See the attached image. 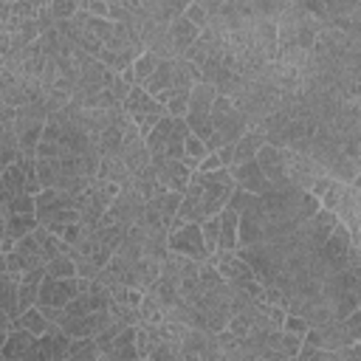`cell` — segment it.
<instances>
[{
  "label": "cell",
  "mask_w": 361,
  "mask_h": 361,
  "mask_svg": "<svg viewBox=\"0 0 361 361\" xmlns=\"http://www.w3.org/2000/svg\"><path fill=\"white\" fill-rule=\"evenodd\" d=\"M166 248H169V254L189 257L195 262H206L209 259V251L203 245V234H200V226L197 223H183L175 231H169Z\"/></svg>",
  "instance_id": "1"
},
{
  "label": "cell",
  "mask_w": 361,
  "mask_h": 361,
  "mask_svg": "<svg viewBox=\"0 0 361 361\" xmlns=\"http://www.w3.org/2000/svg\"><path fill=\"white\" fill-rule=\"evenodd\" d=\"M237 257L251 268V274L257 276L259 285H274L276 274L282 271V265L274 257V251L268 248V243H259V245H251V248H237Z\"/></svg>",
  "instance_id": "2"
},
{
  "label": "cell",
  "mask_w": 361,
  "mask_h": 361,
  "mask_svg": "<svg viewBox=\"0 0 361 361\" xmlns=\"http://www.w3.org/2000/svg\"><path fill=\"white\" fill-rule=\"evenodd\" d=\"M79 296V279H54V276H42L39 282V296L34 307H65L71 299Z\"/></svg>",
  "instance_id": "3"
},
{
  "label": "cell",
  "mask_w": 361,
  "mask_h": 361,
  "mask_svg": "<svg viewBox=\"0 0 361 361\" xmlns=\"http://www.w3.org/2000/svg\"><path fill=\"white\" fill-rule=\"evenodd\" d=\"M144 200H141V195L133 189V186H121L118 189V195L113 197V203H110V214H113V220L116 223H121V226H135L138 220H141V214H144Z\"/></svg>",
  "instance_id": "4"
},
{
  "label": "cell",
  "mask_w": 361,
  "mask_h": 361,
  "mask_svg": "<svg viewBox=\"0 0 361 361\" xmlns=\"http://www.w3.org/2000/svg\"><path fill=\"white\" fill-rule=\"evenodd\" d=\"M228 175H231V180H234L237 189H243V192H248V195H257V197H259L262 192H268V186H271V183L265 180V175H262L257 158H254V161H245V164H240V166H231Z\"/></svg>",
  "instance_id": "5"
},
{
  "label": "cell",
  "mask_w": 361,
  "mask_h": 361,
  "mask_svg": "<svg viewBox=\"0 0 361 361\" xmlns=\"http://www.w3.org/2000/svg\"><path fill=\"white\" fill-rule=\"evenodd\" d=\"M336 223H338V214H336V212L319 209L307 223H302V226H299V231H302L305 243L316 251V248H322V243L330 237V231H333V226H336Z\"/></svg>",
  "instance_id": "6"
},
{
  "label": "cell",
  "mask_w": 361,
  "mask_h": 361,
  "mask_svg": "<svg viewBox=\"0 0 361 361\" xmlns=\"http://www.w3.org/2000/svg\"><path fill=\"white\" fill-rule=\"evenodd\" d=\"M149 164H152V169H155L158 183H161L166 192H178V195H183V189L189 186L192 172H189L180 161H149Z\"/></svg>",
  "instance_id": "7"
},
{
  "label": "cell",
  "mask_w": 361,
  "mask_h": 361,
  "mask_svg": "<svg viewBox=\"0 0 361 361\" xmlns=\"http://www.w3.org/2000/svg\"><path fill=\"white\" fill-rule=\"evenodd\" d=\"M124 113L130 116V118H141V116H166V110L144 90V87H138V85H133V90H130V96L124 99Z\"/></svg>",
  "instance_id": "8"
},
{
  "label": "cell",
  "mask_w": 361,
  "mask_h": 361,
  "mask_svg": "<svg viewBox=\"0 0 361 361\" xmlns=\"http://www.w3.org/2000/svg\"><path fill=\"white\" fill-rule=\"evenodd\" d=\"M257 164H259V169H262L268 183H276V180L288 178V172H285V149H279V147L262 144L259 152H257Z\"/></svg>",
  "instance_id": "9"
},
{
  "label": "cell",
  "mask_w": 361,
  "mask_h": 361,
  "mask_svg": "<svg viewBox=\"0 0 361 361\" xmlns=\"http://www.w3.org/2000/svg\"><path fill=\"white\" fill-rule=\"evenodd\" d=\"M245 133H248V124H245V118L240 116V110H234V107L214 124V138L220 141V147H226V144H237Z\"/></svg>",
  "instance_id": "10"
},
{
  "label": "cell",
  "mask_w": 361,
  "mask_h": 361,
  "mask_svg": "<svg viewBox=\"0 0 361 361\" xmlns=\"http://www.w3.org/2000/svg\"><path fill=\"white\" fill-rule=\"evenodd\" d=\"M42 276H45V265H42V268H34V271H28V274L20 276V282H17V307H20V313H25L28 307L37 305Z\"/></svg>",
  "instance_id": "11"
},
{
  "label": "cell",
  "mask_w": 361,
  "mask_h": 361,
  "mask_svg": "<svg viewBox=\"0 0 361 361\" xmlns=\"http://www.w3.org/2000/svg\"><path fill=\"white\" fill-rule=\"evenodd\" d=\"M262 144H265V133H262V130H248V133L234 144L228 169H231V166H240V164H245V161H254Z\"/></svg>",
  "instance_id": "12"
},
{
  "label": "cell",
  "mask_w": 361,
  "mask_h": 361,
  "mask_svg": "<svg viewBox=\"0 0 361 361\" xmlns=\"http://www.w3.org/2000/svg\"><path fill=\"white\" fill-rule=\"evenodd\" d=\"M169 37H172V42H175V51H178V56H183L195 42H197V37H200V28L197 25H192L183 14L178 17V20H172L169 23Z\"/></svg>",
  "instance_id": "13"
},
{
  "label": "cell",
  "mask_w": 361,
  "mask_h": 361,
  "mask_svg": "<svg viewBox=\"0 0 361 361\" xmlns=\"http://www.w3.org/2000/svg\"><path fill=\"white\" fill-rule=\"evenodd\" d=\"M34 341H37V336H31L25 330H8L6 333V341H3V350H0V361H17V358H23L31 350Z\"/></svg>",
  "instance_id": "14"
},
{
  "label": "cell",
  "mask_w": 361,
  "mask_h": 361,
  "mask_svg": "<svg viewBox=\"0 0 361 361\" xmlns=\"http://www.w3.org/2000/svg\"><path fill=\"white\" fill-rule=\"evenodd\" d=\"M195 85H200V71H197V65L186 62L183 56L172 59V87H178V90H186V93H189Z\"/></svg>",
  "instance_id": "15"
},
{
  "label": "cell",
  "mask_w": 361,
  "mask_h": 361,
  "mask_svg": "<svg viewBox=\"0 0 361 361\" xmlns=\"http://www.w3.org/2000/svg\"><path fill=\"white\" fill-rule=\"evenodd\" d=\"M110 361H138V350H135V327H124L116 341L113 350L107 353Z\"/></svg>",
  "instance_id": "16"
},
{
  "label": "cell",
  "mask_w": 361,
  "mask_h": 361,
  "mask_svg": "<svg viewBox=\"0 0 361 361\" xmlns=\"http://www.w3.org/2000/svg\"><path fill=\"white\" fill-rule=\"evenodd\" d=\"M214 96H217V90H214L212 85H203V82L195 85V87L189 90V107H186V116H209Z\"/></svg>",
  "instance_id": "17"
},
{
  "label": "cell",
  "mask_w": 361,
  "mask_h": 361,
  "mask_svg": "<svg viewBox=\"0 0 361 361\" xmlns=\"http://www.w3.org/2000/svg\"><path fill=\"white\" fill-rule=\"evenodd\" d=\"M149 206L158 212V220H161V226H164L166 234H169V226H172V220H175V214H178V206H180V195L164 189L155 200H149Z\"/></svg>",
  "instance_id": "18"
},
{
  "label": "cell",
  "mask_w": 361,
  "mask_h": 361,
  "mask_svg": "<svg viewBox=\"0 0 361 361\" xmlns=\"http://www.w3.org/2000/svg\"><path fill=\"white\" fill-rule=\"evenodd\" d=\"M17 282H20V276L0 274V310L8 319H17L20 316V307H17Z\"/></svg>",
  "instance_id": "19"
},
{
  "label": "cell",
  "mask_w": 361,
  "mask_h": 361,
  "mask_svg": "<svg viewBox=\"0 0 361 361\" xmlns=\"http://www.w3.org/2000/svg\"><path fill=\"white\" fill-rule=\"evenodd\" d=\"M217 223H220V243H217V251H237V212L223 209V212L217 214Z\"/></svg>",
  "instance_id": "20"
},
{
  "label": "cell",
  "mask_w": 361,
  "mask_h": 361,
  "mask_svg": "<svg viewBox=\"0 0 361 361\" xmlns=\"http://www.w3.org/2000/svg\"><path fill=\"white\" fill-rule=\"evenodd\" d=\"M45 327H48V322H45V316L37 310V307H28L25 313H20L17 319H11V330H25V333H31V336H45Z\"/></svg>",
  "instance_id": "21"
},
{
  "label": "cell",
  "mask_w": 361,
  "mask_h": 361,
  "mask_svg": "<svg viewBox=\"0 0 361 361\" xmlns=\"http://www.w3.org/2000/svg\"><path fill=\"white\" fill-rule=\"evenodd\" d=\"M158 344H161L158 324H135V350H138V358H149Z\"/></svg>",
  "instance_id": "22"
},
{
  "label": "cell",
  "mask_w": 361,
  "mask_h": 361,
  "mask_svg": "<svg viewBox=\"0 0 361 361\" xmlns=\"http://www.w3.org/2000/svg\"><path fill=\"white\" fill-rule=\"evenodd\" d=\"M37 226H39V223H37L34 214H8V220H6V237H8L11 243H17V240L28 237Z\"/></svg>",
  "instance_id": "23"
},
{
  "label": "cell",
  "mask_w": 361,
  "mask_h": 361,
  "mask_svg": "<svg viewBox=\"0 0 361 361\" xmlns=\"http://www.w3.org/2000/svg\"><path fill=\"white\" fill-rule=\"evenodd\" d=\"M152 99L158 96V93H164L166 87H172V62H158V68L152 71V76L141 85Z\"/></svg>",
  "instance_id": "24"
},
{
  "label": "cell",
  "mask_w": 361,
  "mask_h": 361,
  "mask_svg": "<svg viewBox=\"0 0 361 361\" xmlns=\"http://www.w3.org/2000/svg\"><path fill=\"white\" fill-rule=\"evenodd\" d=\"M14 164L23 169V189H25V195L37 197V195L42 192L39 178H37V158H23V155H17V161H14Z\"/></svg>",
  "instance_id": "25"
},
{
  "label": "cell",
  "mask_w": 361,
  "mask_h": 361,
  "mask_svg": "<svg viewBox=\"0 0 361 361\" xmlns=\"http://www.w3.org/2000/svg\"><path fill=\"white\" fill-rule=\"evenodd\" d=\"M158 62H161V59H155L149 51H144V54H141V56H138V59L130 65V73H133V85H138V87H141V85H144V82L152 76V71L158 68Z\"/></svg>",
  "instance_id": "26"
},
{
  "label": "cell",
  "mask_w": 361,
  "mask_h": 361,
  "mask_svg": "<svg viewBox=\"0 0 361 361\" xmlns=\"http://www.w3.org/2000/svg\"><path fill=\"white\" fill-rule=\"evenodd\" d=\"M138 316H141V322H138V324H161V322H164V307L158 305V299H155L149 290L141 296Z\"/></svg>",
  "instance_id": "27"
},
{
  "label": "cell",
  "mask_w": 361,
  "mask_h": 361,
  "mask_svg": "<svg viewBox=\"0 0 361 361\" xmlns=\"http://www.w3.org/2000/svg\"><path fill=\"white\" fill-rule=\"evenodd\" d=\"M68 358L71 361H96L99 358V347H96L93 338H71Z\"/></svg>",
  "instance_id": "28"
},
{
  "label": "cell",
  "mask_w": 361,
  "mask_h": 361,
  "mask_svg": "<svg viewBox=\"0 0 361 361\" xmlns=\"http://www.w3.org/2000/svg\"><path fill=\"white\" fill-rule=\"evenodd\" d=\"M107 313H110V319H113L116 324H121V327H135V324L141 322V316H138V307H130V305H118V302H110V305H107Z\"/></svg>",
  "instance_id": "29"
},
{
  "label": "cell",
  "mask_w": 361,
  "mask_h": 361,
  "mask_svg": "<svg viewBox=\"0 0 361 361\" xmlns=\"http://www.w3.org/2000/svg\"><path fill=\"white\" fill-rule=\"evenodd\" d=\"M45 276H54V279H71V276H76L73 259H71V257H65V254H59V257L48 259V262H45Z\"/></svg>",
  "instance_id": "30"
},
{
  "label": "cell",
  "mask_w": 361,
  "mask_h": 361,
  "mask_svg": "<svg viewBox=\"0 0 361 361\" xmlns=\"http://www.w3.org/2000/svg\"><path fill=\"white\" fill-rule=\"evenodd\" d=\"M327 305H330V310H333V319L341 322L344 316H350L353 310H358V293H341V296L330 299Z\"/></svg>",
  "instance_id": "31"
},
{
  "label": "cell",
  "mask_w": 361,
  "mask_h": 361,
  "mask_svg": "<svg viewBox=\"0 0 361 361\" xmlns=\"http://www.w3.org/2000/svg\"><path fill=\"white\" fill-rule=\"evenodd\" d=\"M0 180H3V186H6V192H8V197H17V195L25 192V189H23V169H20L17 164L6 166L3 175H0Z\"/></svg>",
  "instance_id": "32"
},
{
  "label": "cell",
  "mask_w": 361,
  "mask_h": 361,
  "mask_svg": "<svg viewBox=\"0 0 361 361\" xmlns=\"http://www.w3.org/2000/svg\"><path fill=\"white\" fill-rule=\"evenodd\" d=\"M299 350H302V336H293V333H285V330L276 333V353H279V355L296 358Z\"/></svg>",
  "instance_id": "33"
},
{
  "label": "cell",
  "mask_w": 361,
  "mask_h": 361,
  "mask_svg": "<svg viewBox=\"0 0 361 361\" xmlns=\"http://www.w3.org/2000/svg\"><path fill=\"white\" fill-rule=\"evenodd\" d=\"M200 234H203V245H206V251H209V257L217 251V243H220V223H217V217H209V220H203L200 223Z\"/></svg>",
  "instance_id": "34"
},
{
  "label": "cell",
  "mask_w": 361,
  "mask_h": 361,
  "mask_svg": "<svg viewBox=\"0 0 361 361\" xmlns=\"http://www.w3.org/2000/svg\"><path fill=\"white\" fill-rule=\"evenodd\" d=\"M48 8H51V14H54V20L62 23V20H71V17L76 14L79 3H73V0H51Z\"/></svg>",
  "instance_id": "35"
},
{
  "label": "cell",
  "mask_w": 361,
  "mask_h": 361,
  "mask_svg": "<svg viewBox=\"0 0 361 361\" xmlns=\"http://www.w3.org/2000/svg\"><path fill=\"white\" fill-rule=\"evenodd\" d=\"M341 324H344L347 338H350L353 344H358V341H361V310H353L350 316H344Z\"/></svg>",
  "instance_id": "36"
},
{
  "label": "cell",
  "mask_w": 361,
  "mask_h": 361,
  "mask_svg": "<svg viewBox=\"0 0 361 361\" xmlns=\"http://www.w3.org/2000/svg\"><path fill=\"white\" fill-rule=\"evenodd\" d=\"M34 209H37V206H34V197L25 195V192L8 200V212H11V214H34Z\"/></svg>",
  "instance_id": "37"
},
{
  "label": "cell",
  "mask_w": 361,
  "mask_h": 361,
  "mask_svg": "<svg viewBox=\"0 0 361 361\" xmlns=\"http://www.w3.org/2000/svg\"><path fill=\"white\" fill-rule=\"evenodd\" d=\"M254 197L257 195H248V192H243V189H234L231 192V197H228V203H226V209H231V212H243V209H248L251 203H254Z\"/></svg>",
  "instance_id": "38"
},
{
  "label": "cell",
  "mask_w": 361,
  "mask_h": 361,
  "mask_svg": "<svg viewBox=\"0 0 361 361\" xmlns=\"http://www.w3.org/2000/svg\"><path fill=\"white\" fill-rule=\"evenodd\" d=\"M183 17H186V20H189V23H192V25H197V28H200V31H203V28H206V20H209V17H206V11H203V6H200V3H186V8H183Z\"/></svg>",
  "instance_id": "39"
},
{
  "label": "cell",
  "mask_w": 361,
  "mask_h": 361,
  "mask_svg": "<svg viewBox=\"0 0 361 361\" xmlns=\"http://www.w3.org/2000/svg\"><path fill=\"white\" fill-rule=\"evenodd\" d=\"M73 268H76V279H87V282H93V279H96V274H99V268H96V265H93V259H87V257L76 259V262H73Z\"/></svg>",
  "instance_id": "40"
},
{
  "label": "cell",
  "mask_w": 361,
  "mask_h": 361,
  "mask_svg": "<svg viewBox=\"0 0 361 361\" xmlns=\"http://www.w3.org/2000/svg\"><path fill=\"white\" fill-rule=\"evenodd\" d=\"M282 330H285V333H293V336H305L310 327H307V322H305L302 316H290V313H288L285 322H282Z\"/></svg>",
  "instance_id": "41"
},
{
  "label": "cell",
  "mask_w": 361,
  "mask_h": 361,
  "mask_svg": "<svg viewBox=\"0 0 361 361\" xmlns=\"http://www.w3.org/2000/svg\"><path fill=\"white\" fill-rule=\"evenodd\" d=\"M262 310H265V316H268V322H271V327L274 330H282V322H285V310L282 307H276V305H268V302H262Z\"/></svg>",
  "instance_id": "42"
},
{
  "label": "cell",
  "mask_w": 361,
  "mask_h": 361,
  "mask_svg": "<svg viewBox=\"0 0 361 361\" xmlns=\"http://www.w3.org/2000/svg\"><path fill=\"white\" fill-rule=\"evenodd\" d=\"M226 330H228L231 336H237V338H245V336L251 333V327H248V322H245L243 316H228V324H226Z\"/></svg>",
  "instance_id": "43"
},
{
  "label": "cell",
  "mask_w": 361,
  "mask_h": 361,
  "mask_svg": "<svg viewBox=\"0 0 361 361\" xmlns=\"http://www.w3.org/2000/svg\"><path fill=\"white\" fill-rule=\"evenodd\" d=\"M82 8L87 11V17L107 20V3H104V0H87V3H82Z\"/></svg>",
  "instance_id": "44"
},
{
  "label": "cell",
  "mask_w": 361,
  "mask_h": 361,
  "mask_svg": "<svg viewBox=\"0 0 361 361\" xmlns=\"http://www.w3.org/2000/svg\"><path fill=\"white\" fill-rule=\"evenodd\" d=\"M293 361H324V350H319V347H307V344H302V350H299V355H296Z\"/></svg>",
  "instance_id": "45"
},
{
  "label": "cell",
  "mask_w": 361,
  "mask_h": 361,
  "mask_svg": "<svg viewBox=\"0 0 361 361\" xmlns=\"http://www.w3.org/2000/svg\"><path fill=\"white\" fill-rule=\"evenodd\" d=\"M214 169H226V166H223V161H220V155H217V152H209V155L200 161L197 172H214Z\"/></svg>",
  "instance_id": "46"
},
{
  "label": "cell",
  "mask_w": 361,
  "mask_h": 361,
  "mask_svg": "<svg viewBox=\"0 0 361 361\" xmlns=\"http://www.w3.org/2000/svg\"><path fill=\"white\" fill-rule=\"evenodd\" d=\"M268 361H293V358H285V355H274V358H268Z\"/></svg>",
  "instance_id": "47"
},
{
  "label": "cell",
  "mask_w": 361,
  "mask_h": 361,
  "mask_svg": "<svg viewBox=\"0 0 361 361\" xmlns=\"http://www.w3.org/2000/svg\"><path fill=\"white\" fill-rule=\"evenodd\" d=\"M96 361H110V358H107V355H102V353H99V358H96Z\"/></svg>",
  "instance_id": "48"
},
{
  "label": "cell",
  "mask_w": 361,
  "mask_h": 361,
  "mask_svg": "<svg viewBox=\"0 0 361 361\" xmlns=\"http://www.w3.org/2000/svg\"><path fill=\"white\" fill-rule=\"evenodd\" d=\"M3 341H6V333H0V350H3Z\"/></svg>",
  "instance_id": "49"
},
{
  "label": "cell",
  "mask_w": 361,
  "mask_h": 361,
  "mask_svg": "<svg viewBox=\"0 0 361 361\" xmlns=\"http://www.w3.org/2000/svg\"><path fill=\"white\" fill-rule=\"evenodd\" d=\"M65 361H71V358H65Z\"/></svg>",
  "instance_id": "50"
}]
</instances>
